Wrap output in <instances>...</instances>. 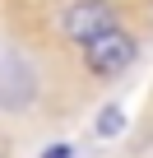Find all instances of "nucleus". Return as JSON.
I'll use <instances>...</instances> for the list:
<instances>
[{"label": "nucleus", "instance_id": "nucleus-1", "mask_svg": "<svg viewBox=\"0 0 153 158\" xmlns=\"http://www.w3.org/2000/svg\"><path fill=\"white\" fill-rule=\"evenodd\" d=\"M111 28H116V0H74L60 14V33L79 47H88L93 37H102Z\"/></svg>", "mask_w": 153, "mask_h": 158}, {"label": "nucleus", "instance_id": "nucleus-2", "mask_svg": "<svg viewBox=\"0 0 153 158\" xmlns=\"http://www.w3.org/2000/svg\"><path fill=\"white\" fill-rule=\"evenodd\" d=\"M135 37L125 33V28H111V33H102V37H93L88 47H84V65L93 70V74H102V79H111V74H121V70H130L135 65Z\"/></svg>", "mask_w": 153, "mask_h": 158}, {"label": "nucleus", "instance_id": "nucleus-3", "mask_svg": "<svg viewBox=\"0 0 153 158\" xmlns=\"http://www.w3.org/2000/svg\"><path fill=\"white\" fill-rule=\"evenodd\" d=\"M125 126V116H121V107H107L102 116H98V135H116Z\"/></svg>", "mask_w": 153, "mask_h": 158}, {"label": "nucleus", "instance_id": "nucleus-4", "mask_svg": "<svg viewBox=\"0 0 153 158\" xmlns=\"http://www.w3.org/2000/svg\"><path fill=\"white\" fill-rule=\"evenodd\" d=\"M42 158H70V149H65V144H56V149H46Z\"/></svg>", "mask_w": 153, "mask_h": 158}]
</instances>
